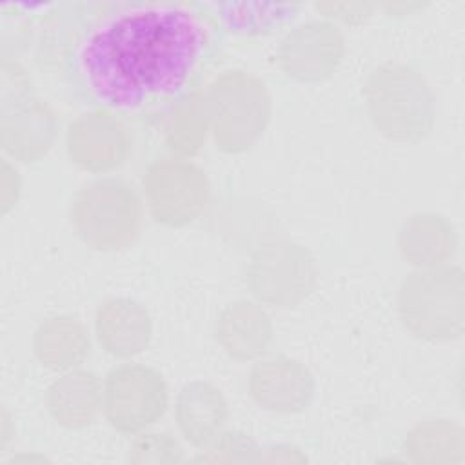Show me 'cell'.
I'll use <instances>...</instances> for the list:
<instances>
[{"label": "cell", "mask_w": 465, "mask_h": 465, "mask_svg": "<svg viewBox=\"0 0 465 465\" xmlns=\"http://www.w3.org/2000/svg\"><path fill=\"white\" fill-rule=\"evenodd\" d=\"M345 54V36L331 20L311 18L292 27L278 47V65L292 80L322 82Z\"/></svg>", "instance_id": "9"}, {"label": "cell", "mask_w": 465, "mask_h": 465, "mask_svg": "<svg viewBox=\"0 0 465 465\" xmlns=\"http://www.w3.org/2000/svg\"><path fill=\"white\" fill-rule=\"evenodd\" d=\"M76 234L98 251L124 249L142 227V202L136 189L122 178L104 176L78 189L71 203Z\"/></svg>", "instance_id": "5"}, {"label": "cell", "mask_w": 465, "mask_h": 465, "mask_svg": "<svg viewBox=\"0 0 465 465\" xmlns=\"http://www.w3.org/2000/svg\"><path fill=\"white\" fill-rule=\"evenodd\" d=\"M454 225L438 213H414L400 227L398 249L416 269L445 263L456 251Z\"/></svg>", "instance_id": "17"}, {"label": "cell", "mask_w": 465, "mask_h": 465, "mask_svg": "<svg viewBox=\"0 0 465 465\" xmlns=\"http://www.w3.org/2000/svg\"><path fill=\"white\" fill-rule=\"evenodd\" d=\"M94 331L105 352L116 358H133L147 349L153 336V320L140 302L113 296L98 305Z\"/></svg>", "instance_id": "13"}, {"label": "cell", "mask_w": 465, "mask_h": 465, "mask_svg": "<svg viewBox=\"0 0 465 465\" xmlns=\"http://www.w3.org/2000/svg\"><path fill=\"white\" fill-rule=\"evenodd\" d=\"M49 414L65 429L89 425L104 407V385L85 369H71L51 381L45 392Z\"/></svg>", "instance_id": "16"}, {"label": "cell", "mask_w": 465, "mask_h": 465, "mask_svg": "<svg viewBox=\"0 0 465 465\" xmlns=\"http://www.w3.org/2000/svg\"><path fill=\"white\" fill-rule=\"evenodd\" d=\"M91 349L87 327L71 314L45 318L33 334V351L38 361L51 371H71L80 365Z\"/></svg>", "instance_id": "18"}, {"label": "cell", "mask_w": 465, "mask_h": 465, "mask_svg": "<svg viewBox=\"0 0 465 465\" xmlns=\"http://www.w3.org/2000/svg\"><path fill=\"white\" fill-rule=\"evenodd\" d=\"M207 42L205 25L187 7H136L89 31L76 53V71L93 100L133 109L180 93Z\"/></svg>", "instance_id": "1"}, {"label": "cell", "mask_w": 465, "mask_h": 465, "mask_svg": "<svg viewBox=\"0 0 465 465\" xmlns=\"http://www.w3.org/2000/svg\"><path fill=\"white\" fill-rule=\"evenodd\" d=\"M403 447L414 463L458 465L465 460V430L452 420H423L407 432Z\"/></svg>", "instance_id": "19"}, {"label": "cell", "mask_w": 465, "mask_h": 465, "mask_svg": "<svg viewBox=\"0 0 465 465\" xmlns=\"http://www.w3.org/2000/svg\"><path fill=\"white\" fill-rule=\"evenodd\" d=\"M142 185L151 216L169 227H182L196 220L211 196L203 169L182 156L154 160L143 173Z\"/></svg>", "instance_id": "7"}, {"label": "cell", "mask_w": 465, "mask_h": 465, "mask_svg": "<svg viewBox=\"0 0 465 465\" xmlns=\"http://www.w3.org/2000/svg\"><path fill=\"white\" fill-rule=\"evenodd\" d=\"M71 162L91 173L122 165L131 153L129 127L107 109H93L76 116L65 134Z\"/></svg>", "instance_id": "10"}, {"label": "cell", "mask_w": 465, "mask_h": 465, "mask_svg": "<svg viewBox=\"0 0 465 465\" xmlns=\"http://www.w3.org/2000/svg\"><path fill=\"white\" fill-rule=\"evenodd\" d=\"M56 114L47 102L27 98L18 105L2 107L0 143L2 149L20 162L42 158L56 134Z\"/></svg>", "instance_id": "12"}, {"label": "cell", "mask_w": 465, "mask_h": 465, "mask_svg": "<svg viewBox=\"0 0 465 465\" xmlns=\"http://www.w3.org/2000/svg\"><path fill=\"white\" fill-rule=\"evenodd\" d=\"M260 461H285V463H303L307 458L300 452V449L292 445H271L267 449H262Z\"/></svg>", "instance_id": "26"}, {"label": "cell", "mask_w": 465, "mask_h": 465, "mask_svg": "<svg viewBox=\"0 0 465 465\" xmlns=\"http://www.w3.org/2000/svg\"><path fill=\"white\" fill-rule=\"evenodd\" d=\"M316 9L325 13V16L329 18H338V20H343V22H361L365 20L374 5L372 4H361V2H351V4H316Z\"/></svg>", "instance_id": "24"}, {"label": "cell", "mask_w": 465, "mask_h": 465, "mask_svg": "<svg viewBox=\"0 0 465 465\" xmlns=\"http://www.w3.org/2000/svg\"><path fill=\"white\" fill-rule=\"evenodd\" d=\"M209 133L218 149L242 153L254 145L271 118V96L252 73L229 69L218 74L200 98Z\"/></svg>", "instance_id": "4"}, {"label": "cell", "mask_w": 465, "mask_h": 465, "mask_svg": "<svg viewBox=\"0 0 465 465\" xmlns=\"http://www.w3.org/2000/svg\"><path fill=\"white\" fill-rule=\"evenodd\" d=\"M318 267L312 252L289 238L260 243L247 265L245 283L251 294L272 307H294L316 285Z\"/></svg>", "instance_id": "6"}, {"label": "cell", "mask_w": 465, "mask_h": 465, "mask_svg": "<svg viewBox=\"0 0 465 465\" xmlns=\"http://www.w3.org/2000/svg\"><path fill=\"white\" fill-rule=\"evenodd\" d=\"M262 449L256 441L242 430H225L213 443L205 447V452L194 458L202 463H254L260 461Z\"/></svg>", "instance_id": "22"}, {"label": "cell", "mask_w": 465, "mask_h": 465, "mask_svg": "<svg viewBox=\"0 0 465 465\" xmlns=\"http://www.w3.org/2000/svg\"><path fill=\"white\" fill-rule=\"evenodd\" d=\"M403 327L427 341H452L465 329V274L458 265H434L409 272L398 291Z\"/></svg>", "instance_id": "3"}, {"label": "cell", "mask_w": 465, "mask_h": 465, "mask_svg": "<svg viewBox=\"0 0 465 465\" xmlns=\"http://www.w3.org/2000/svg\"><path fill=\"white\" fill-rule=\"evenodd\" d=\"M207 133L209 127L200 98L180 100L173 107L163 129L167 147L182 158L196 154L205 143Z\"/></svg>", "instance_id": "21"}, {"label": "cell", "mask_w": 465, "mask_h": 465, "mask_svg": "<svg viewBox=\"0 0 465 465\" xmlns=\"http://www.w3.org/2000/svg\"><path fill=\"white\" fill-rule=\"evenodd\" d=\"M223 24L245 35H265L291 22L300 4H251V2H220L214 4Z\"/></svg>", "instance_id": "20"}, {"label": "cell", "mask_w": 465, "mask_h": 465, "mask_svg": "<svg viewBox=\"0 0 465 465\" xmlns=\"http://www.w3.org/2000/svg\"><path fill=\"white\" fill-rule=\"evenodd\" d=\"M169 403L163 376L142 363L113 367L104 381V412L111 427L136 434L160 420Z\"/></svg>", "instance_id": "8"}, {"label": "cell", "mask_w": 465, "mask_h": 465, "mask_svg": "<svg viewBox=\"0 0 465 465\" xmlns=\"http://www.w3.org/2000/svg\"><path fill=\"white\" fill-rule=\"evenodd\" d=\"M182 460L183 450L169 432H143L129 449V461L134 465H171Z\"/></svg>", "instance_id": "23"}, {"label": "cell", "mask_w": 465, "mask_h": 465, "mask_svg": "<svg viewBox=\"0 0 465 465\" xmlns=\"http://www.w3.org/2000/svg\"><path fill=\"white\" fill-rule=\"evenodd\" d=\"M214 336L220 347L234 360L247 361L262 356L272 340L269 312L256 302L236 300L216 318Z\"/></svg>", "instance_id": "15"}, {"label": "cell", "mask_w": 465, "mask_h": 465, "mask_svg": "<svg viewBox=\"0 0 465 465\" xmlns=\"http://www.w3.org/2000/svg\"><path fill=\"white\" fill-rule=\"evenodd\" d=\"M367 113L385 138L418 142L434 124V94L425 76L403 62H385L371 71L363 87Z\"/></svg>", "instance_id": "2"}, {"label": "cell", "mask_w": 465, "mask_h": 465, "mask_svg": "<svg viewBox=\"0 0 465 465\" xmlns=\"http://www.w3.org/2000/svg\"><path fill=\"white\" fill-rule=\"evenodd\" d=\"M20 189H22V180L18 171L4 158L2 160V213H7L15 202L20 196Z\"/></svg>", "instance_id": "25"}, {"label": "cell", "mask_w": 465, "mask_h": 465, "mask_svg": "<svg viewBox=\"0 0 465 465\" xmlns=\"http://www.w3.org/2000/svg\"><path fill=\"white\" fill-rule=\"evenodd\" d=\"M247 383L254 403L276 414L300 412L314 396L312 372L300 360L283 354L258 360Z\"/></svg>", "instance_id": "11"}, {"label": "cell", "mask_w": 465, "mask_h": 465, "mask_svg": "<svg viewBox=\"0 0 465 465\" xmlns=\"http://www.w3.org/2000/svg\"><path fill=\"white\" fill-rule=\"evenodd\" d=\"M174 416L182 436L193 447L205 449L223 432L229 418V405L218 387L196 380L180 389Z\"/></svg>", "instance_id": "14"}]
</instances>
